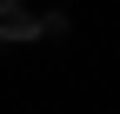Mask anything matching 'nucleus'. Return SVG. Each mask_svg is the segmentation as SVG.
<instances>
[{
    "instance_id": "nucleus-1",
    "label": "nucleus",
    "mask_w": 120,
    "mask_h": 114,
    "mask_svg": "<svg viewBox=\"0 0 120 114\" xmlns=\"http://www.w3.org/2000/svg\"><path fill=\"white\" fill-rule=\"evenodd\" d=\"M67 27V13L47 7V13H34L27 0H0V47H13V40H47Z\"/></svg>"
}]
</instances>
